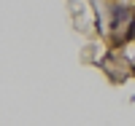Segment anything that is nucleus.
I'll return each instance as SVG.
<instances>
[{"label":"nucleus","mask_w":135,"mask_h":126,"mask_svg":"<svg viewBox=\"0 0 135 126\" xmlns=\"http://www.w3.org/2000/svg\"><path fill=\"white\" fill-rule=\"evenodd\" d=\"M111 3H114V0H111Z\"/></svg>","instance_id":"nucleus-4"},{"label":"nucleus","mask_w":135,"mask_h":126,"mask_svg":"<svg viewBox=\"0 0 135 126\" xmlns=\"http://www.w3.org/2000/svg\"><path fill=\"white\" fill-rule=\"evenodd\" d=\"M132 19H135V6H132Z\"/></svg>","instance_id":"nucleus-3"},{"label":"nucleus","mask_w":135,"mask_h":126,"mask_svg":"<svg viewBox=\"0 0 135 126\" xmlns=\"http://www.w3.org/2000/svg\"><path fill=\"white\" fill-rule=\"evenodd\" d=\"M130 75H132V78H135V64H130Z\"/></svg>","instance_id":"nucleus-2"},{"label":"nucleus","mask_w":135,"mask_h":126,"mask_svg":"<svg viewBox=\"0 0 135 126\" xmlns=\"http://www.w3.org/2000/svg\"><path fill=\"white\" fill-rule=\"evenodd\" d=\"M132 16V8L130 6H122V0H114V6H111V27L119 30L122 21H127Z\"/></svg>","instance_id":"nucleus-1"}]
</instances>
